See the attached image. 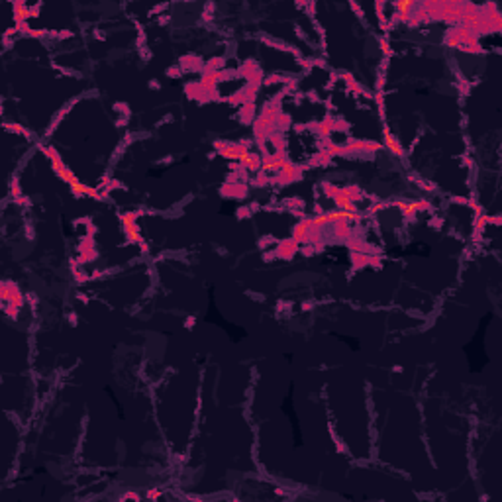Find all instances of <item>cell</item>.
Instances as JSON below:
<instances>
[{"mask_svg": "<svg viewBox=\"0 0 502 502\" xmlns=\"http://www.w3.org/2000/svg\"><path fill=\"white\" fill-rule=\"evenodd\" d=\"M332 226H334V236L337 239H347L351 236V230H349L347 222H335Z\"/></svg>", "mask_w": 502, "mask_h": 502, "instance_id": "7c38bea8", "label": "cell"}, {"mask_svg": "<svg viewBox=\"0 0 502 502\" xmlns=\"http://www.w3.org/2000/svg\"><path fill=\"white\" fill-rule=\"evenodd\" d=\"M269 142L275 146V151H285V138L281 134H273L269 138Z\"/></svg>", "mask_w": 502, "mask_h": 502, "instance_id": "9a60e30c", "label": "cell"}, {"mask_svg": "<svg viewBox=\"0 0 502 502\" xmlns=\"http://www.w3.org/2000/svg\"><path fill=\"white\" fill-rule=\"evenodd\" d=\"M222 192L226 194V196H237V198H241V196H245V184H241V182H228L224 188H222Z\"/></svg>", "mask_w": 502, "mask_h": 502, "instance_id": "30bf717a", "label": "cell"}, {"mask_svg": "<svg viewBox=\"0 0 502 502\" xmlns=\"http://www.w3.org/2000/svg\"><path fill=\"white\" fill-rule=\"evenodd\" d=\"M296 251H298V243H296L293 237H291V239H285V241L277 247V253H279L281 257H285V259H291Z\"/></svg>", "mask_w": 502, "mask_h": 502, "instance_id": "9c48e42d", "label": "cell"}, {"mask_svg": "<svg viewBox=\"0 0 502 502\" xmlns=\"http://www.w3.org/2000/svg\"><path fill=\"white\" fill-rule=\"evenodd\" d=\"M149 497H151V499H155V497H159V491H149Z\"/></svg>", "mask_w": 502, "mask_h": 502, "instance_id": "e0dca14e", "label": "cell"}, {"mask_svg": "<svg viewBox=\"0 0 502 502\" xmlns=\"http://www.w3.org/2000/svg\"><path fill=\"white\" fill-rule=\"evenodd\" d=\"M351 259H353V265H355V267H365V265L371 263V259L365 257V255H361L359 251H353V253H351Z\"/></svg>", "mask_w": 502, "mask_h": 502, "instance_id": "5bb4252c", "label": "cell"}, {"mask_svg": "<svg viewBox=\"0 0 502 502\" xmlns=\"http://www.w3.org/2000/svg\"><path fill=\"white\" fill-rule=\"evenodd\" d=\"M398 206H400V210H402V214H404L406 218H414V216H416V212H420V210H426V208H428V200L400 202Z\"/></svg>", "mask_w": 502, "mask_h": 502, "instance_id": "ba28073f", "label": "cell"}, {"mask_svg": "<svg viewBox=\"0 0 502 502\" xmlns=\"http://www.w3.org/2000/svg\"><path fill=\"white\" fill-rule=\"evenodd\" d=\"M136 218H138V214H122V226H124L126 236H128L130 241H136L138 245H142L144 249H148L146 243H144V239H142V236H140L138 220H136Z\"/></svg>", "mask_w": 502, "mask_h": 502, "instance_id": "277c9868", "label": "cell"}, {"mask_svg": "<svg viewBox=\"0 0 502 502\" xmlns=\"http://www.w3.org/2000/svg\"><path fill=\"white\" fill-rule=\"evenodd\" d=\"M41 149H43V153L49 157V161H51V165H53V169H55V173H57V175H59V177H61L67 184H71L75 192L85 194V196H92V198H100V192H98L96 188L83 184V182H81V180H79V178L71 173V169L63 163V159L59 157V153H57L53 148H41Z\"/></svg>", "mask_w": 502, "mask_h": 502, "instance_id": "6da1fadb", "label": "cell"}, {"mask_svg": "<svg viewBox=\"0 0 502 502\" xmlns=\"http://www.w3.org/2000/svg\"><path fill=\"white\" fill-rule=\"evenodd\" d=\"M222 63H224V59L220 57H214V59H210L206 65H204V71H218V67H222Z\"/></svg>", "mask_w": 502, "mask_h": 502, "instance_id": "2e32d148", "label": "cell"}, {"mask_svg": "<svg viewBox=\"0 0 502 502\" xmlns=\"http://www.w3.org/2000/svg\"><path fill=\"white\" fill-rule=\"evenodd\" d=\"M261 157H263V165H261V169L271 171V173H279L283 165H287V163H289V159H287V153H285V151L263 153Z\"/></svg>", "mask_w": 502, "mask_h": 502, "instance_id": "5b68a950", "label": "cell"}, {"mask_svg": "<svg viewBox=\"0 0 502 502\" xmlns=\"http://www.w3.org/2000/svg\"><path fill=\"white\" fill-rule=\"evenodd\" d=\"M384 142H386V148H388L394 155H398V157H402V155H404V149H402V148H400V144H398V142L390 136V132H388V130H384Z\"/></svg>", "mask_w": 502, "mask_h": 502, "instance_id": "8fae6325", "label": "cell"}, {"mask_svg": "<svg viewBox=\"0 0 502 502\" xmlns=\"http://www.w3.org/2000/svg\"><path fill=\"white\" fill-rule=\"evenodd\" d=\"M324 192L332 200H335V198H347L353 204L363 200V192L357 186H335V184H330V182H324Z\"/></svg>", "mask_w": 502, "mask_h": 502, "instance_id": "3957f363", "label": "cell"}, {"mask_svg": "<svg viewBox=\"0 0 502 502\" xmlns=\"http://www.w3.org/2000/svg\"><path fill=\"white\" fill-rule=\"evenodd\" d=\"M330 159H332V155H330L326 149H322V151H320V153H318V155L310 161V165H312V167H314V165H326Z\"/></svg>", "mask_w": 502, "mask_h": 502, "instance_id": "4fadbf2b", "label": "cell"}, {"mask_svg": "<svg viewBox=\"0 0 502 502\" xmlns=\"http://www.w3.org/2000/svg\"><path fill=\"white\" fill-rule=\"evenodd\" d=\"M214 149L226 157V159H232V161H239L243 159L247 153H249V140H241L237 144H232V142H214Z\"/></svg>", "mask_w": 502, "mask_h": 502, "instance_id": "7a4b0ae2", "label": "cell"}, {"mask_svg": "<svg viewBox=\"0 0 502 502\" xmlns=\"http://www.w3.org/2000/svg\"><path fill=\"white\" fill-rule=\"evenodd\" d=\"M241 167L245 169V171H251V173H257V171H261V165H263V157L259 155V153H253V151H249L243 159H239L237 161Z\"/></svg>", "mask_w": 502, "mask_h": 502, "instance_id": "52a82bcc", "label": "cell"}, {"mask_svg": "<svg viewBox=\"0 0 502 502\" xmlns=\"http://www.w3.org/2000/svg\"><path fill=\"white\" fill-rule=\"evenodd\" d=\"M302 177V167H298V165H295V163H287V165H283L281 171L277 173V177H275V180L279 182V184H287V182H293V180H296V178H300Z\"/></svg>", "mask_w": 502, "mask_h": 502, "instance_id": "8992f818", "label": "cell"}, {"mask_svg": "<svg viewBox=\"0 0 502 502\" xmlns=\"http://www.w3.org/2000/svg\"><path fill=\"white\" fill-rule=\"evenodd\" d=\"M122 499H138V495H124Z\"/></svg>", "mask_w": 502, "mask_h": 502, "instance_id": "ac0fdd59", "label": "cell"}]
</instances>
